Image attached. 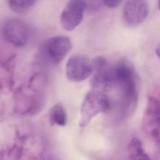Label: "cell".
Returning a JSON list of instances; mask_svg holds the SVG:
<instances>
[{
	"label": "cell",
	"mask_w": 160,
	"mask_h": 160,
	"mask_svg": "<svg viewBox=\"0 0 160 160\" xmlns=\"http://www.w3.org/2000/svg\"><path fill=\"white\" fill-rule=\"evenodd\" d=\"M110 101L101 91L92 90L85 96L81 107L79 126H86L98 114L109 110Z\"/></svg>",
	"instance_id": "obj_1"
},
{
	"label": "cell",
	"mask_w": 160,
	"mask_h": 160,
	"mask_svg": "<svg viewBox=\"0 0 160 160\" xmlns=\"http://www.w3.org/2000/svg\"><path fill=\"white\" fill-rule=\"evenodd\" d=\"M35 78H32L26 86L20 88L16 94V111L21 114L36 113L41 109L43 104L42 90L35 85Z\"/></svg>",
	"instance_id": "obj_2"
},
{
	"label": "cell",
	"mask_w": 160,
	"mask_h": 160,
	"mask_svg": "<svg viewBox=\"0 0 160 160\" xmlns=\"http://www.w3.org/2000/svg\"><path fill=\"white\" fill-rule=\"evenodd\" d=\"M120 89V104L122 115L128 118L132 114L138 102V86L136 72L122 79L117 85Z\"/></svg>",
	"instance_id": "obj_3"
},
{
	"label": "cell",
	"mask_w": 160,
	"mask_h": 160,
	"mask_svg": "<svg viewBox=\"0 0 160 160\" xmlns=\"http://www.w3.org/2000/svg\"><path fill=\"white\" fill-rule=\"evenodd\" d=\"M159 98L151 94L149 96L142 118V129L155 143L159 144Z\"/></svg>",
	"instance_id": "obj_4"
},
{
	"label": "cell",
	"mask_w": 160,
	"mask_h": 160,
	"mask_svg": "<svg viewBox=\"0 0 160 160\" xmlns=\"http://www.w3.org/2000/svg\"><path fill=\"white\" fill-rule=\"evenodd\" d=\"M4 39L16 47H23L28 42L30 31L28 24L22 20L11 18L6 19L2 26Z\"/></svg>",
	"instance_id": "obj_5"
},
{
	"label": "cell",
	"mask_w": 160,
	"mask_h": 160,
	"mask_svg": "<svg viewBox=\"0 0 160 160\" xmlns=\"http://www.w3.org/2000/svg\"><path fill=\"white\" fill-rule=\"evenodd\" d=\"M72 47L71 39L65 36H56L48 39L42 45V54L48 62L59 64L68 54Z\"/></svg>",
	"instance_id": "obj_6"
},
{
	"label": "cell",
	"mask_w": 160,
	"mask_h": 160,
	"mask_svg": "<svg viewBox=\"0 0 160 160\" xmlns=\"http://www.w3.org/2000/svg\"><path fill=\"white\" fill-rule=\"evenodd\" d=\"M149 14V4L142 0L125 2L122 9V19L128 27H135L142 24Z\"/></svg>",
	"instance_id": "obj_7"
},
{
	"label": "cell",
	"mask_w": 160,
	"mask_h": 160,
	"mask_svg": "<svg viewBox=\"0 0 160 160\" xmlns=\"http://www.w3.org/2000/svg\"><path fill=\"white\" fill-rule=\"evenodd\" d=\"M92 72L91 61L84 55L74 54L66 62V75L71 81L82 82L88 78Z\"/></svg>",
	"instance_id": "obj_8"
},
{
	"label": "cell",
	"mask_w": 160,
	"mask_h": 160,
	"mask_svg": "<svg viewBox=\"0 0 160 160\" xmlns=\"http://www.w3.org/2000/svg\"><path fill=\"white\" fill-rule=\"evenodd\" d=\"M86 11V1H68L61 14V24L62 28L68 31L74 29L82 21Z\"/></svg>",
	"instance_id": "obj_9"
},
{
	"label": "cell",
	"mask_w": 160,
	"mask_h": 160,
	"mask_svg": "<svg viewBox=\"0 0 160 160\" xmlns=\"http://www.w3.org/2000/svg\"><path fill=\"white\" fill-rule=\"evenodd\" d=\"M129 158L131 159H149L151 158L145 151L143 145L138 138H132L128 146Z\"/></svg>",
	"instance_id": "obj_10"
},
{
	"label": "cell",
	"mask_w": 160,
	"mask_h": 160,
	"mask_svg": "<svg viewBox=\"0 0 160 160\" xmlns=\"http://www.w3.org/2000/svg\"><path fill=\"white\" fill-rule=\"evenodd\" d=\"M49 121L52 126H64L67 123V114L61 104H54L49 111Z\"/></svg>",
	"instance_id": "obj_11"
},
{
	"label": "cell",
	"mask_w": 160,
	"mask_h": 160,
	"mask_svg": "<svg viewBox=\"0 0 160 160\" xmlns=\"http://www.w3.org/2000/svg\"><path fill=\"white\" fill-rule=\"evenodd\" d=\"M9 8L18 14L29 12L36 4V1L30 0H9L7 1Z\"/></svg>",
	"instance_id": "obj_12"
},
{
	"label": "cell",
	"mask_w": 160,
	"mask_h": 160,
	"mask_svg": "<svg viewBox=\"0 0 160 160\" xmlns=\"http://www.w3.org/2000/svg\"><path fill=\"white\" fill-rule=\"evenodd\" d=\"M91 64L92 67V72L102 69L108 66V61L102 56H97L94 58L92 60Z\"/></svg>",
	"instance_id": "obj_13"
},
{
	"label": "cell",
	"mask_w": 160,
	"mask_h": 160,
	"mask_svg": "<svg viewBox=\"0 0 160 160\" xmlns=\"http://www.w3.org/2000/svg\"><path fill=\"white\" fill-rule=\"evenodd\" d=\"M121 1H103V6L108 8H114L118 6L121 4Z\"/></svg>",
	"instance_id": "obj_14"
},
{
	"label": "cell",
	"mask_w": 160,
	"mask_h": 160,
	"mask_svg": "<svg viewBox=\"0 0 160 160\" xmlns=\"http://www.w3.org/2000/svg\"><path fill=\"white\" fill-rule=\"evenodd\" d=\"M159 46H158V48L156 49V51L157 52L156 54H157V56H159Z\"/></svg>",
	"instance_id": "obj_15"
}]
</instances>
